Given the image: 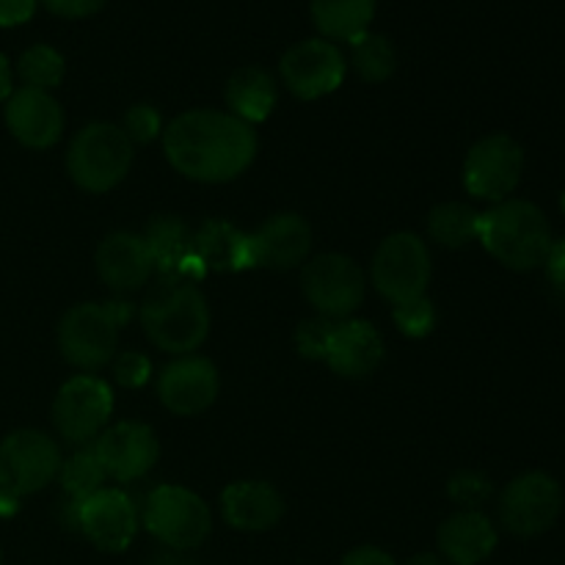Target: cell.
<instances>
[{
    "instance_id": "6da1fadb",
    "label": "cell",
    "mask_w": 565,
    "mask_h": 565,
    "mask_svg": "<svg viewBox=\"0 0 565 565\" xmlns=\"http://www.w3.org/2000/svg\"><path fill=\"white\" fill-rule=\"evenodd\" d=\"M163 152L171 169L185 180L224 185L246 174L259 152V138L254 127L230 110L193 108L166 125Z\"/></svg>"
},
{
    "instance_id": "7a4b0ae2",
    "label": "cell",
    "mask_w": 565,
    "mask_h": 565,
    "mask_svg": "<svg viewBox=\"0 0 565 565\" xmlns=\"http://www.w3.org/2000/svg\"><path fill=\"white\" fill-rule=\"evenodd\" d=\"M478 241L502 268L524 274L544 268L555 237L539 204L527 199H505L480 213Z\"/></svg>"
},
{
    "instance_id": "3957f363",
    "label": "cell",
    "mask_w": 565,
    "mask_h": 565,
    "mask_svg": "<svg viewBox=\"0 0 565 565\" xmlns=\"http://www.w3.org/2000/svg\"><path fill=\"white\" fill-rule=\"evenodd\" d=\"M141 326L158 351L188 356L207 340L210 303L196 285L163 281V287L143 301Z\"/></svg>"
},
{
    "instance_id": "277c9868",
    "label": "cell",
    "mask_w": 565,
    "mask_h": 565,
    "mask_svg": "<svg viewBox=\"0 0 565 565\" xmlns=\"http://www.w3.org/2000/svg\"><path fill=\"white\" fill-rule=\"evenodd\" d=\"M132 303L86 301L75 303L58 320V351L66 364L81 373H97L114 362L121 326L130 323Z\"/></svg>"
},
{
    "instance_id": "5b68a950",
    "label": "cell",
    "mask_w": 565,
    "mask_h": 565,
    "mask_svg": "<svg viewBox=\"0 0 565 565\" xmlns=\"http://www.w3.org/2000/svg\"><path fill=\"white\" fill-rule=\"evenodd\" d=\"M136 147L125 136L121 125L92 121L70 141L66 171L72 182L86 193H108L130 174Z\"/></svg>"
},
{
    "instance_id": "8992f818",
    "label": "cell",
    "mask_w": 565,
    "mask_h": 565,
    "mask_svg": "<svg viewBox=\"0 0 565 565\" xmlns=\"http://www.w3.org/2000/svg\"><path fill=\"white\" fill-rule=\"evenodd\" d=\"M141 524L152 539L169 550H199L210 539L213 513L210 505L180 483H163L149 491L141 511Z\"/></svg>"
},
{
    "instance_id": "52a82bcc",
    "label": "cell",
    "mask_w": 565,
    "mask_h": 565,
    "mask_svg": "<svg viewBox=\"0 0 565 565\" xmlns=\"http://www.w3.org/2000/svg\"><path fill=\"white\" fill-rule=\"evenodd\" d=\"M301 292L320 318L345 320L353 318V312L364 303L367 276L348 254H318L303 263Z\"/></svg>"
},
{
    "instance_id": "ba28073f",
    "label": "cell",
    "mask_w": 565,
    "mask_h": 565,
    "mask_svg": "<svg viewBox=\"0 0 565 565\" xmlns=\"http://www.w3.org/2000/svg\"><path fill=\"white\" fill-rule=\"evenodd\" d=\"M430 276H434L430 248L414 232H392L375 248L370 279L392 307L412 301V298L428 296Z\"/></svg>"
},
{
    "instance_id": "9c48e42d",
    "label": "cell",
    "mask_w": 565,
    "mask_h": 565,
    "mask_svg": "<svg viewBox=\"0 0 565 565\" xmlns=\"http://www.w3.org/2000/svg\"><path fill=\"white\" fill-rule=\"evenodd\" d=\"M114 390L94 373H77L64 381L53 401V425L70 445L88 447L97 441L114 417Z\"/></svg>"
},
{
    "instance_id": "30bf717a",
    "label": "cell",
    "mask_w": 565,
    "mask_h": 565,
    "mask_svg": "<svg viewBox=\"0 0 565 565\" xmlns=\"http://www.w3.org/2000/svg\"><path fill=\"white\" fill-rule=\"evenodd\" d=\"M524 174V149L505 132H491L475 141L463 158V188L480 202H505Z\"/></svg>"
},
{
    "instance_id": "8fae6325",
    "label": "cell",
    "mask_w": 565,
    "mask_h": 565,
    "mask_svg": "<svg viewBox=\"0 0 565 565\" xmlns=\"http://www.w3.org/2000/svg\"><path fill=\"white\" fill-rule=\"evenodd\" d=\"M61 447L42 430H14L0 441V489L31 497L47 489L61 472Z\"/></svg>"
},
{
    "instance_id": "7c38bea8",
    "label": "cell",
    "mask_w": 565,
    "mask_h": 565,
    "mask_svg": "<svg viewBox=\"0 0 565 565\" xmlns=\"http://www.w3.org/2000/svg\"><path fill=\"white\" fill-rule=\"evenodd\" d=\"M563 513V489L552 475L524 472L500 494L502 527L519 539H535L555 527Z\"/></svg>"
},
{
    "instance_id": "4fadbf2b",
    "label": "cell",
    "mask_w": 565,
    "mask_h": 565,
    "mask_svg": "<svg viewBox=\"0 0 565 565\" xmlns=\"http://www.w3.org/2000/svg\"><path fill=\"white\" fill-rule=\"evenodd\" d=\"M281 83L298 99H323L345 83L348 58L334 42L323 36L292 44L279 61Z\"/></svg>"
},
{
    "instance_id": "5bb4252c",
    "label": "cell",
    "mask_w": 565,
    "mask_h": 565,
    "mask_svg": "<svg viewBox=\"0 0 565 565\" xmlns=\"http://www.w3.org/2000/svg\"><path fill=\"white\" fill-rule=\"evenodd\" d=\"M70 508L75 516V527L86 535L88 544L108 555L125 552L136 541L138 527H141V513H138L136 502L121 489H110V486H103L75 505L70 502Z\"/></svg>"
},
{
    "instance_id": "9a60e30c",
    "label": "cell",
    "mask_w": 565,
    "mask_h": 565,
    "mask_svg": "<svg viewBox=\"0 0 565 565\" xmlns=\"http://www.w3.org/2000/svg\"><path fill=\"white\" fill-rule=\"evenodd\" d=\"M92 447L105 478L116 480V483H132V480L147 478L160 458L158 434L138 419L108 425Z\"/></svg>"
},
{
    "instance_id": "2e32d148",
    "label": "cell",
    "mask_w": 565,
    "mask_h": 565,
    "mask_svg": "<svg viewBox=\"0 0 565 565\" xmlns=\"http://www.w3.org/2000/svg\"><path fill=\"white\" fill-rule=\"evenodd\" d=\"M218 367L196 353L177 356L158 375V397L174 417H199L218 401Z\"/></svg>"
},
{
    "instance_id": "e0dca14e",
    "label": "cell",
    "mask_w": 565,
    "mask_h": 565,
    "mask_svg": "<svg viewBox=\"0 0 565 565\" xmlns=\"http://www.w3.org/2000/svg\"><path fill=\"white\" fill-rule=\"evenodd\" d=\"M66 116L53 92L14 88L6 99V127L28 149H50L64 136Z\"/></svg>"
},
{
    "instance_id": "ac0fdd59",
    "label": "cell",
    "mask_w": 565,
    "mask_h": 565,
    "mask_svg": "<svg viewBox=\"0 0 565 565\" xmlns=\"http://www.w3.org/2000/svg\"><path fill=\"white\" fill-rule=\"evenodd\" d=\"M97 276L103 285L116 296L138 292L149 285L154 274L152 257L138 232H110L99 241L97 254H94Z\"/></svg>"
},
{
    "instance_id": "d6986e66",
    "label": "cell",
    "mask_w": 565,
    "mask_h": 565,
    "mask_svg": "<svg viewBox=\"0 0 565 565\" xmlns=\"http://www.w3.org/2000/svg\"><path fill=\"white\" fill-rule=\"evenodd\" d=\"M384 351V337H381V331L370 320L345 318L334 323L323 362L340 379L359 381L367 379V375H373L381 367Z\"/></svg>"
},
{
    "instance_id": "ffe728a7",
    "label": "cell",
    "mask_w": 565,
    "mask_h": 565,
    "mask_svg": "<svg viewBox=\"0 0 565 565\" xmlns=\"http://www.w3.org/2000/svg\"><path fill=\"white\" fill-rule=\"evenodd\" d=\"M141 237L152 257L154 274L163 276V281L196 285L207 276L193 252V230L177 215H154Z\"/></svg>"
},
{
    "instance_id": "44dd1931",
    "label": "cell",
    "mask_w": 565,
    "mask_h": 565,
    "mask_svg": "<svg viewBox=\"0 0 565 565\" xmlns=\"http://www.w3.org/2000/svg\"><path fill=\"white\" fill-rule=\"evenodd\" d=\"M221 516L237 533H268L285 516V497L265 480H237L221 491Z\"/></svg>"
},
{
    "instance_id": "7402d4cb",
    "label": "cell",
    "mask_w": 565,
    "mask_h": 565,
    "mask_svg": "<svg viewBox=\"0 0 565 565\" xmlns=\"http://www.w3.org/2000/svg\"><path fill=\"white\" fill-rule=\"evenodd\" d=\"M193 252L204 274H243L259 268L252 232L224 218H210L193 232Z\"/></svg>"
},
{
    "instance_id": "603a6c76",
    "label": "cell",
    "mask_w": 565,
    "mask_h": 565,
    "mask_svg": "<svg viewBox=\"0 0 565 565\" xmlns=\"http://www.w3.org/2000/svg\"><path fill=\"white\" fill-rule=\"evenodd\" d=\"M254 235L259 268L292 270L301 268L312 254V226L298 213H276L263 221Z\"/></svg>"
},
{
    "instance_id": "cb8c5ba5",
    "label": "cell",
    "mask_w": 565,
    "mask_h": 565,
    "mask_svg": "<svg viewBox=\"0 0 565 565\" xmlns=\"http://www.w3.org/2000/svg\"><path fill=\"white\" fill-rule=\"evenodd\" d=\"M441 561L452 565H480L497 550L494 522L483 511H456L439 527Z\"/></svg>"
},
{
    "instance_id": "d4e9b609",
    "label": "cell",
    "mask_w": 565,
    "mask_h": 565,
    "mask_svg": "<svg viewBox=\"0 0 565 565\" xmlns=\"http://www.w3.org/2000/svg\"><path fill=\"white\" fill-rule=\"evenodd\" d=\"M224 99L235 119L254 127L270 119L276 103H279V86H276L274 75L263 66H241L226 81Z\"/></svg>"
},
{
    "instance_id": "484cf974",
    "label": "cell",
    "mask_w": 565,
    "mask_h": 565,
    "mask_svg": "<svg viewBox=\"0 0 565 565\" xmlns=\"http://www.w3.org/2000/svg\"><path fill=\"white\" fill-rule=\"evenodd\" d=\"M379 0H309V14L320 36L329 42H348L370 31Z\"/></svg>"
},
{
    "instance_id": "4316f807",
    "label": "cell",
    "mask_w": 565,
    "mask_h": 565,
    "mask_svg": "<svg viewBox=\"0 0 565 565\" xmlns=\"http://www.w3.org/2000/svg\"><path fill=\"white\" fill-rule=\"evenodd\" d=\"M480 213L467 202H441L428 213L430 241L445 248H463L478 241Z\"/></svg>"
},
{
    "instance_id": "83f0119b",
    "label": "cell",
    "mask_w": 565,
    "mask_h": 565,
    "mask_svg": "<svg viewBox=\"0 0 565 565\" xmlns=\"http://www.w3.org/2000/svg\"><path fill=\"white\" fill-rule=\"evenodd\" d=\"M351 66L364 83H386L397 70V50L384 33H362L351 42Z\"/></svg>"
},
{
    "instance_id": "f1b7e54d",
    "label": "cell",
    "mask_w": 565,
    "mask_h": 565,
    "mask_svg": "<svg viewBox=\"0 0 565 565\" xmlns=\"http://www.w3.org/2000/svg\"><path fill=\"white\" fill-rule=\"evenodd\" d=\"M66 61L53 44H33L17 61V77L25 88H39V92H53L64 83Z\"/></svg>"
},
{
    "instance_id": "f546056e",
    "label": "cell",
    "mask_w": 565,
    "mask_h": 565,
    "mask_svg": "<svg viewBox=\"0 0 565 565\" xmlns=\"http://www.w3.org/2000/svg\"><path fill=\"white\" fill-rule=\"evenodd\" d=\"M105 472L103 467H99L97 456H94V447H83V450H77L75 456L66 458L64 463H61V472H58V483L61 489L66 491V497H70V502L75 505V502L86 500V497H92L94 491H99L105 486Z\"/></svg>"
},
{
    "instance_id": "4dcf8cb0",
    "label": "cell",
    "mask_w": 565,
    "mask_h": 565,
    "mask_svg": "<svg viewBox=\"0 0 565 565\" xmlns=\"http://www.w3.org/2000/svg\"><path fill=\"white\" fill-rule=\"evenodd\" d=\"M392 323L408 340H425L428 334H434L436 323H439V312H436V303L428 296L412 298V301H403L392 307Z\"/></svg>"
},
{
    "instance_id": "1f68e13d",
    "label": "cell",
    "mask_w": 565,
    "mask_h": 565,
    "mask_svg": "<svg viewBox=\"0 0 565 565\" xmlns=\"http://www.w3.org/2000/svg\"><path fill=\"white\" fill-rule=\"evenodd\" d=\"M494 486L486 478L483 472H475V469H463V472H456L447 483V494L456 502L461 511H480L486 500L491 497Z\"/></svg>"
},
{
    "instance_id": "d6a6232c",
    "label": "cell",
    "mask_w": 565,
    "mask_h": 565,
    "mask_svg": "<svg viewBox=\"0 0 565 565\" xmlns=\"http://www.w3.org/2000/svg\"><path fill=\"white\" fill-rule=\"evenodd\" d=\"M121 130H125V136L132 141V147H138V143H152L154 138H163L166 125L163 116H160V110L154 108V105L136 103L127 108Z\"/></svg>"
},
{
    "instance_id": "836d02e7",
    "label": "cell",
    "mask_w": 565,
    "mask_h": 565,
    "mask_svg": "<svg viewBox=\"0 0 565 565\" xmlns=\"http://www.w3.org/2000/svg\"><path fill=\"white\" fill-rule=\"evenodd\" d=\"M110 367H114V381L125 390H143L152 379V359L141 351L116 353Z\"/></svg>"
},
{
    "instance_id": "e575fe53",
    "label": "cell",
    "mask_w": 565,
    "mask_h": 565,
    "mask_svg": "<svg viewBox=\"0 0 565 565\" xmlns=\"http://www.w3.org/2000/svg\"><path fill=\"white\" fill-rule=\"evenodd\" d=\"M334 323L337 320L320 318V315L298 323L296 351L301 353L303 359H320V362H323L326 348H329V340H331V331H334Z\"/></svg>"
},
{
    "instance_id": "d590c367",
    "label": "cell",
    "mask_w": 565,
    "mask_h": 565,
    "mask_svg": "<svg viewBox=\"0 0 565 565\" xmlns=\"http://www.w3.org/2000/svg\"><path fill=\"white\" fill-rule=\"evenodd\" d=\"M50 14L64 17V20H86V17L99 14L108 0H39Z\"/></svg>"
},
{
    "instance_id": "8d00e7d4",
    "label": "cell",
    "mask_w": 565,
    "mask_h": 565,
    "mask_svg": "<svg viewBox=\"0 0 565 565\" xmlns=\"http://www.w3.org/2000/svg\"><path fill=\"white\" fill-rule=\"evenodd\" d=\"M39 0H0V28L25 25L36 14Z\"/></svg>"
},
{
    "instance_id": "74e56055",
    "label": "cell",
    "mask_w": 565,
    "mask_h": 565,
    "mask_svg": "<svg viewBox=\"0 0 565 565\" xmlns=\"http://www.w3.org/2000/svg\"><path fill=\"white\" fill-rule=\"evenodd\" d=\"M546 276H550L552 287L565 296V237L563 241H555L550 248V257L544 263Z\"/></svg>"
},
{
    "instance_id": "f35d334b",
    "label": "cell",
    "mask_w": 565,
    "mask_h": 565,
    "mask_svg": "<svg viewBox=\"0 0 565 565\" xmlns=\"http://www.w3.org/2000/svg\"><path fill=\"white\" fill-rule=\"evenodd\" d=\"M340 565H397L390 552L379 550V546H356L342 557Z\"/></svg>"
},
{
    "instance_id": "ab89813d",
    "label": "cell",
    "mask_w": 565,
    "mask_h": 565,
    "mask_svg": "<svg viewBox=\"0 0 565 565\" xmlns=\"http://www.w3.org/2000/svg\"><path fill=\"white\" fill-rule=\"evenodd\" d=\"M14 92V72H11L9 58L0 53V105H6V99Z\"/></svg>"
},
{
    "instance_id": "60d3db41",
    "label": "cell",
    "mask_w": 565,
    "mask_h": 565,
    "mask_svg": "<svg viewBox=\"0 0 565 565\" xmlns=\"http://www.w3.org/2000/svg\"><path fill=\"white\" fill-rule=\"evenodd\" d=\"M17 511H20V497L0 489V516H14Z\"/></svg>"
},
{
    "instance_id": "b9f144b4",
    "label": "cell",
    "mask_w": 565,
    "mask_h": 565,
    "mask_svg": "<svg viewBox=\"0 0 565 565\" xmlns=\"http://www.w3.org/2000/svg\"><path fill=\"white\" fill-rule=\"evenodd\" d=\"M403 565H445V561L439 555H434V552H419V555L408 557Z\"/></svg>"
},
{
    "instance_id": "7bdbcfd3",
    "label": "cell",
    "mask_w": 565,
    "mask_h": 565,
    "mask_svg": "<svg viewBox=\"0 0 565 565\" xmlns=\"http://www.w3.org/2000/svg\"><path fill=\"white\" fill-rule=\"evenodd\" d=\"M563 210H565V196H563Z\"/></svg>"
}]
</instances>
